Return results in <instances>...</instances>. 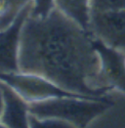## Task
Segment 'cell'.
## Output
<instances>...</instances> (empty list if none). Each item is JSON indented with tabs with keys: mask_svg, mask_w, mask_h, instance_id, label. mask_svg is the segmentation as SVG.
Instances as JSON below:
<instances>
[{
	"mask_svg": "<svg viewBox=\"0 0 125 128\" xmlns=\"http://www.w3.org/2000/svg\"><path fill=\"white\" fill-rule=\"evenodd\" d=\"M3 97V110L0 118L1 127H30V104L14 89L0 80Z\"/></svg>",
	"mask_w": 125,
	"mask_h": 128,
	"instance_id": "52a82bcc",
	"label": "cell"
},
{
	"mask_svg": "<svg viewBox=\"0 0 125 128\" xmlns=\"http://www.w3.org/2000/svg\"><path fill=\"white\" fill-rule=\"evenodd\" d=\"M0 80L14 89L28 104L56 97H82L89 99H102L74 94L62 89L41 75L20 70L10 74H0Z\"/></svg>",
	"mask_w": 125,
	"mask_h": 128,
	"instance_id": "3957f363",
	"label": "cell"
},
{
	"mask_svg": "<svg viewBox=\"0 0 125 128\" xmlns=\"http://www.w3.org/2000/svg\"><path fill=\"white\" fill-rule=\"evenodd\" d=\"M2 110H3V97H2V93L0 91V118H1V114H2Z\"/></svg>",
	"mask_w": 125,
	"mask_h": 128,
	"instance_id": "4fadbf2b",
	"label": "cell"
},
{
	"mask_svg": "<svg viewBox=\"0 0 125 128\" xmlns=\"http://www.w3.org/2000/svg\"><path fill=\"white\" fill-rule=\"evenodd\" d=\"M31 3L24 7L9 26L0 30V74L19 72V49L24 22L30 16Z\"/></svg>",
	"mask_w": 125,
	"mask_h": 128,
	"instance_id": "5b68a950",
	"label": "cell"
},
{
	"mask_svg": "<svg viewBox=\"0 0 125 128\" xmlns=\"http://www.w3.org/2000/svg\"><path fill=\"white\" fill-rule=\"evenodd\" d=\"M55 8L89 32L92 13L91 0H55Z\"/></svg>",
	"mask_w": 125,
	"mask_h": 128,
	"instance_id": "ba28073f",
	"label": "cell"
},
{
	"mask_svg": "<svg viewBox=\"0 0 125 128\" xmlns=\"http://www.w3.org/2000/svg\"><path fill=\"white\" fill-rule=\"evenodd\" d=\"M110 93L102 99L56 97L30 104V114L36 118H55L72 127H88L112 106Z\"/></svg>",
	"mask_w": 125,
	"mask_h": 128,
	"instance_id": "7a4b0ae2",
	"label": "cell"
},
{
	"mask_svg": "<svg viewBox=\"0 0 125 128\" xmlns=\"http://www.w3.org/2000/svg\"><path fill=\"white\" fill-rule=\"evenodd\" d=\"M55 9V0H31L30 16L43 18Z\"/></svg>",
	"mask_w": 125,
	"mask_h": 128,
	"instance_id": "8fae6325",
	"label": "cell"
},
{
	"mask_svg": "<svg viewBox=\"0 0 125 128\" xmlns=\"http://www.w3.org/2000/svg\"><path fill=\"white\" fill-rule=\"evenodd\" d=\"M31 0H0V30L9 26Z\"/></svg>",
	"mask_w": 125,
	"mask_h": 128,
	"instance_id": "30bf717a",
	"label": "cell"
},
{
	"mask_svg": "<svg viewBox=\"0 0 125 128\" xmlns=\"http://www.w3.org/2000/svg\"><path fill=\"white\" fill-rule=\"evenodd\" d=\"M112 106L103 114L96 118L90 126H114L125 127V93L110 92Z\"/></svg>",
	"mask_w": 125,
	"mask_h": 128,
	"instance_id": "9c48e42d",
	"label": "cell"
},
{
	"mask_svg": "<svg viewBox=\"0 0 125 128\" xmlns=\"http://www.w3.org/2000/svg\"><path fill=\"white\" fill-rule=\"evenodd\" d=\"M19 70L41 75L82 96L103 98L112 92L101 74L93 35L56 8L46 17L26 19Z\"/></svg>",
	"mask_w": 125,
	"mask_h": 128,
	"instance_id": "6da1fadb",
	"label": "cell"
},
{
	"mask_svg": "<svg viewBox=\"0 0 125 128\" xmlns=\"http://www.w3.org/2000/svg\"><path fill=\"white\" fill-rule=\"evenodd\" d=\"M89 32L104 44L125 54V9L92 12Z\"/></svg>",
	"mask_w": 125,
	"mask_h": 128,
	"instance_id": "277c9868",
	"label": "cell"
},
{
	"mask_svg": "<svg viewBox=\"0 0 125 128\" xmlns=\"http://www.w3.org/2000/svg\"><path fill=\"white\" fill-rule=\"evenodd\" d=\"M94 44L100 57L101 74L104 81L112 91L125 93V54L95 37Z\"/></svg>",
	"mask_w": 125,
	"mask_h": 128,
	"instance_id": "8992f818",
	"label": "cell"
},
{
	"mask_svg": "<svg viewBox=\"0 0 125 128\" xmlns=\"http://www.w3.org/2000/svg\"><path fill=\"white\" fill-rule=\"evenodd\" d=\"M92 12L125 9V0H91Z\"/></svg>",
	"mask_w": 125,
	"mask_h": 128,
	"instance_id": "7c38bea8",
	"label": "cell"
}]
</instances>
